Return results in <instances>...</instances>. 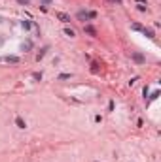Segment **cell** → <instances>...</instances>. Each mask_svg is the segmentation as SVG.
<instances>
[{
  "label": "cell",
  "instance_id": "1",
  "mask_svg": "<svg viewBox=\"0 0 161 162\" xmlns=\"http://www.w3.org/2000/svg\"><path fill=\"white\" fill-rule=\"evenodd\" d=\"M131 57H133V60H135L137 64H144V62H146V57H144L142 53H138V51H135Z\"/></svg>",
  "mask_w": 161,
  "mask_h": 162
},
{
  "label": "cell",
  "instance_id": "2",
  "mask_svg": "<svg viewBox=\"0 0 161 162\" xmlns=\"http://www.w3.org/2000/svg\"><path fill=\"white\" fill-rule=\"evenodd\" d=\"M57 19H59V21H63V23H70V15L63 13V11H57Z\"/></svg>",
  "mask_w": 161,
  "mask_h": 162
},
{
  "label": "cell",
  "instance_id": "3",
  "mask_svg": "<svg viewBox=\"0 0 161 162\" xmlns=\"http://www.w3.org/2000/svg\"><path fill=\"white\" fill-rule=\"evenodd\" d=\"M142 34H144L146 38H150V40H154V38H156V34H154L152 28H142Z\"/></svg>",
  "mask_w": 161,
  "mask_h": 162
},
{
  "label": "cell",
  "instance_id": "4",
  "mask_svg": "<svg viewBox=\"0 0 161 162\" xmlns=\"http://www.w3.org/2000/svg\"><path fill=\"white\" fill-rule=\"evenodd\" d=\"M85 32H87L89 36H97V28L91 27V25H85Z\"/></svg>",
  "mask_w": 161,
  "mask_h": 162
},
{
  "label": "cell",
  "instance_id": "5",
  "mask_svg": "<svg viewBox=\"0 0 161 162\" xmlns=\"http://www.w3.org/2000/svg\"><path fill=\"white\" fill-rule=\"evenodd\" d=\"M21 49H23V51H30V49H32V42H30V40H27L23 45H21Z\"/></svg>",
  "mask_w": 161,
  "mask_h": 162
},
{
  "label": "cell",
  "instance_id": "6",
  "mask_svg": "<svg viewBox=\"0 0 161 162\" xmlns=\"http://www.w3.org/2000/svg\"><path fill=\"white\" fill-rule=\"evenodd\" d=\"M78 19H80V21H87V19H89L87 11H78Z\"/></svg>",
  "mask_w": 161,
  "mask_h": 162
},
{
  "label": "cell",
  "instance_id": "7",
  "mask_svg": "<svg viewBox=\"0 0 161 162\" xmlns=\"http://www.w3.org/2000/svg\"><path fill=\"white\" fill-rule=\"evenodd\" d=\"M131 28H133V30H137V32H142V25H140V23H133V25H131Z\"/></svg>",
  "mask_w": 161,
  "mask_h": 162
},
{
  "label": "cell",
  "instance_id": "8",
  "mask_svg": "<svg viewBox=\"0 0 161 162\" xmlns=\"http://www.w3.org/2000/svg\"><path fill=\"white\" fill-rule=\"evenodd\" d=\"M4 60H8V62H19V57H15V55H8Z\"/></svg>",
  "mask_w": 161,
  "mask_h": 162
},
{
  "label": "cell",
  "instance_id": "9",
  "mask_svg": "<svg viewBox=\"0 0 161 162\" xmlns=\"http://www.w3.org/2000/svg\"><path fill=\"white\" fill-rule=\"evenodd\" d=\"M15 125H17L19 128H25V126H27V125H25V121H23L21 117H17V119H15Z\"/></svg>",
  "mask_w": 161,
  "mask_h": 162
},
{
  "label": "cell",
  "instance_id": "10",
  "mask_svg": "<svg viewBox=\"0 0 161 162\" xmlns=\"http://www.w3.org/2000/svg\"><path fill=\"white\" fill-rule=\"evenodd\" d=\"M21 27H23L25 30H28V28L32 27V23H30V21H21Z\"/></svg>",
  "mask_w": 161,
  "mask_h": 162
},
{
  "label": "cell",
  "instance_id": "11",
  "mask_svg": "<svg viewBox=\"0 0 161 162\" xmlns=\"http://www.w3.org/2000/svg\"><path fill=\"white\" fill-rule=\"evenodd\" d=\"M64 34H66V36H70V38H74V36H76V34H74V30H72V28H68V27L64 28Z\"/></svg>",
  "mask_w": 161,
  "mask_h": 162
},
{
  "label": "cell",
  "instance_id": "12",
  "mask_svg": "<svg viewBox=\"0 0 161 162\" xmlns=\"http://www.w3.org/2000/svg\"><path fill=\"white\" fill-rule=\"evenodd\" d=\"M46 51H47V47H44V49L40 51V53L36 55V60H40V59H44V55H46Z\"/></svg>",
  "mask_w": 161,
  "mask_h": 162
},
{
  "label": "cell",
  "instance_id": "13",
  "mask_svg": "<svg viewBox=\"0 0 161 162\" xmlns=\"http://www.w3.org/2000/svg\"><path fill=\"white\" fill-rule=\"evenodd\" d=\"M32 77H34L36 81H40L42 79V72H34V74H32Z\"/></svg>",
  "mask_w": 161,
  "mask_h": 162
},
{
  "label": "cell",
  "instance_id": "14",
  "mask_svg": "<svg viewBox=\"0 0 161 162\" xmlns=\"http://www.w3.org/2000/svg\"><path fill=\"white\" fill-rule=\"evenodd\" d=\"M17 4H21V6H28V4H30V0H17Z\"/></svg>",
  "mask_w": 161,
  "mask_h": 162
},
{
  "label": "cell",
  "instance_id": "15",
  "mask_svg": "<svg viewBox=\"0 0 161 162\" xmlns=\"http://www.w3.org/2000/svg\"><path fill=\"white\" fill-rule=\"evenodd\" d=\"M157 96H159V90H154V92H152V96H150V100H156Z\"/></svg>",
  "mask_w": 161,
  "mask_h": 162
},
{
  "label": "cell",
  "instance_id": "16",
  "mask_svg": "<svg viewBox=\"0 0 161 162\" xmlns=\"http://www.w3.org/2000/svg\"><path fill=\"white\" fill-rule=\"evenodd\" d=\"M59 79H70V74H61Z\"/></svg>",
  "mask_w": 161,
  "mask_h": 162
},
{
  "label": "cell",
  "instance_id": "17",
  "mask_svg": "<svg viewBox=\"0 0 161 162\" xmlns=\"http://www.w3.org/2000/svg\"><path fill=\"white\" fill-rule=\"evenodd\" d=\"M97 70H99V64L93 62V64H91V72H97Z\"/></svg>",
  "mask_w": 161,
  "mask_h": 162
},
{
  "label": "cell",
  "instance_id": "18",
  "mask_svg": "<svg viewBox=\"0 0 161 162\" xmlns=\"http://www.w3.org/2000/svg\"><path fill=\"white\" fill-rule=\"evenodd\" d=\"M87 15H89V19H95V17H97L95 11H87Z\"/></svg>",
  "mask_w": 161,
  "mask_h": 162
},
{
  "label": "cell",
  "instance_id": "19",
  "mask_svg": "<svg viewBox=\"0 0 161 162\" xmlns=\"http://www.w3.org/2000/svg\"><path fill=\"white\" fill-rule=\"evenodd\" d=\"M51 2H53V0H42V4H44V6H49Z\"/></svg>",
  "mask_w": 161,
  "mask_h": 162
},
{
  "label": "cell",
  "instance_id": "20",
  "mask_svg": "<svg viewBox=\"0 0 161 162\" xmlns=\"http://www.w3.org/2000/svg\"><path fill=\"white\" fill-rule=\"evenodd\" d=\"M137 2H138V4H142V6L146 4V0H137Z\"/></svg>",
  "mask_w": 161,
  "mask_h": 162
},
{
  "label": "cell",
  "instance_id": "21",
  "mask_svg": "<svg viewBox=\"0 0 161 162\" xmlns=\"http://www.w3.org/2000/svg\"><path fill=\"white\" fill-rule=\"evenodd\" d=\"M110 2H116V4H121V0H110Z\"/></svg>",
  "mask_w": 161,
  "mask_h": 162
},
{
  "label": "cell",
  "instance_id": "22",
  "mask_svg": "<svg viewBox=\"0 0 161 162\" xmlns=\"http://www.w3.org/2000/svg\"><path fill=\"white\" fill-rule=\"evenodd\" d=\"M2 44H4V38H0V45H2Z\"/></svg>",
  "mask_w": 161,
  "mask_h": 162
}]
</instances>
